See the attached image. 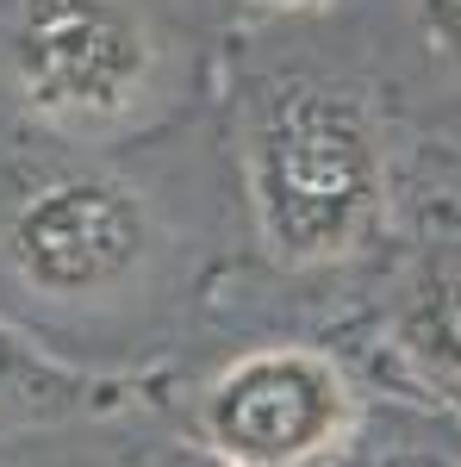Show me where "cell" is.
Here are the masks:
<instances>
[{
    "label": "cell",
    "instance_id": "obj_2",
    "mask_svg": "<svg viewBox=\"0 0 461 467\" xmlns=\"http://www.w3.org/2000/svg\"><path fill=\"white\" fill-rule=\"evenodd\" d=\"M156 32L131 0H19L6 75L19 107L57 131L125 125L156 88Z\"/></svg>",
    "mask_w": 461,
    "mask_h": 467
},
{
    "label": "cell",
    "instance_id": "obj_5",
    "mask_svg": "<svg viewBox=\"0 0 461 467\" xmlns=\"http://www.w3.org/2000/svg\"><path fill=\"white\" fill-rule=\"evenodd\" d=\"M330 467H461V405H374L355 411Z\"/></svg>",
    "mask_w": 461,
    "mask_h": 467
},
{
    "label": "cell",
    "instance_id": "obj_10",
    "mask_svg": "<svg viewBox=\"0 0 461 467\" xmlns=\"http://www.w3.org/2000/svg\"><path fill=\"white\" fill-rule=\"evenodd\" d=\"M194 467H231V462H218V455H213V462H194Z\"/></svg>",
    "mask_w": 461,
    "mask_h": 467
},
{
    "label": "cell",
    "instance_id": "obj_1",
    "mask_svg": "<svg viewBox=\"0 0 461 467\" xmlns=\"http://www.w3.org/2000/svg\"><path fill=\"white\" fill-rule=\"evenodd\" d=\"M244 162L262 244L287 268L337 262L381 224V131L350 88L312 75H281L256 88Z\"/></svg>",
    "mask_w": 461,
    "mask_h": 467
},
{
    "label": "cell",
    "instance_id": "obj_7",
    "mask_svg": "<svg viewBox=\"0 0 461 467\" xmlns=\"http://www.w3.org/2000/svg\"><path fill=\"white\" fill-rule=\"evenodd\" d=\"M412 19H418V37L430 57L461 69V0H412Z\"/></svg>",
    "mask_w": 461,
    "mask_h": 467
},
{
    "label": "cell",
    "instance_id": "obj_4",
    "mask_svg": "<svg viewBox=\"0 0 461 467\" xmlns=\"http://www.w3.org/2000/svg\"><path fill=\"white\" fill-rule=\"evenodd\" d=\"M350 424V380L312 349H249L200 399V431L231 467H330Z\"/></svg>",
    "mask_w": 461,
    "mask_h": 467
},
{
    "label": "cell",
    "instance_id": "obj_11",
    "mask_svg": "<svg viewBox=\"0 0 461 467\" xmlns=\"http://www.w3.org/2000/svg\"><path fill=\"white\" fill-rule=\"evenodd\" d=\"M456 405H461V399H456Z\"/></svg>",
    "mask_w": 461,
    "mask_h": 467
},
{
    "label": "cell",
    "instance_id": "obj_9",
    "mask_svg": "<svg viewBox=\"0 0 461 467\" xmlns=\"http://www.w3.org/2000/svg\"><path fill=\"white\" fill-rule=\"evenodd\" d=\"M249 6H268V13H306V6H319V0H249Z\"/></svg>",
    "mask_w": 461,
    "mask_h": 467
},
{
    "label": "cell",
    "instance_id": "obj_8",
    "mask_svg": "<svg viewBox=\"0 0 461 467\" xmlns=\"http://www.w3.org/2000/svg\"><path fill=\"white\" fill-rule=\"evenodd\" d=\"M430 330H436V343H443L436 356L449 361V368H461V287L436 306V324H430Z\"/></svg>",
    "mask_w": 461,
    "mask_h": 467
},
{
    "label": "cell",
    "instance_id": "obj_3",
    "mask_svg": "<svg viewBox=\"0 0 461 467\" xmlns=\"http://www.w3.org/2000/svg\"><path fill=\"white\" fill-rule=\"evenodd\" d=\"M156 255V218L125 181L69 169L26 187L0 218V262L19 293L50 306H100Z\"/></svg>",
    "mask_w": 461,
    "mask_h": 467
},
{
    "label": "cell",
    "instance_id": "obj_6",
    "mask_svg": "<svg viewBox=\"0 0 461 467\" xmlns=\"http://www.w3.org/2000/svg\"><path fill=\"white\" fill-rule=\"evenodd\" d=\"M94 380L75 374L63 361L37 356L19 330L0 324V424H50V418H75L94 405Z\"/></svg>",
    "mask_w": 461,
    "mask_h": 467
}]
</instances>
